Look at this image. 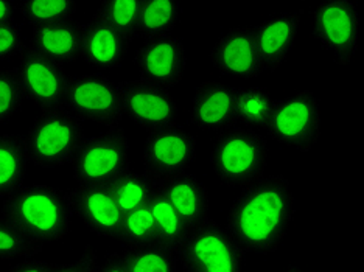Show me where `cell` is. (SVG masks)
Here are the masks:
<instances>
[{
	"label": "cell",
	"instance_id": "cell-1",
	"mask_svg": "<svg viewBox=\"0 0 364 272\" xmlns=\"http://www.w3.org/2000/svg\"><path fill=\"white\" fill-rule=\"evenodd\" d=\"M294 219V196L289 180L263 176L247 185L232 202L226 230L247 254H274Z\"/></svg>",
	"mask_w": 364,
	"mask_h": 272
},
{
	"label": "cell",
	"instance_id": "cell-2",
	"mask_svg": "<svg viewBox=\"0 0 364 272\" xmlns=\"http://www.w3.org/2000/svg\"><path fill=\"white\" fill-rule=\"evenodd\" d=\"M68 193L44 184H23L2 202V218L39 244L61 241L70 232Z\"/></svg>",
	"mask_w": 364,
	"mask_h": 272
},
{
	"label": "cell",
	"instance_id": "cell-3",
	"mask_svg": "<svg viewBox=\"0 0 364 272\" xmlns=\"http://www.w3.org/2000/svg\"><path fill=\"white\" fill-rule=\"evenodd\" d=\"M268 140L245 126H230L217 134L210 163L223 185L246 188L264 176L268 167Z\"/></svg>",
	"mask_w": 364,
	"mask_h": 272
},
{
	"label": "cell",
	"instance_id": "cell-4",
	"mask_svg": "<svg viewBox=\"0 0 364 272\" xmlns=\"http://www.w3.org/2000/svg\"><path fill=\"white\" fill-rule=\"evenodd\" d=\"M23 138L30 163L60 168L73 161L86 137L82 121L68 109L58 108L41 112Z\"/></svg>",
	"mask_w": 364,
	"mask_h": 272
},
{
	"label": "cell",
	"instance_id": "cell-5",
	"mask_svg": "<svg viewBox=\"0 0 364 272\" xmlns=\"http://www.w3.org/2000/svg\"><path fill=\"white\" fill-rule=\"evenodd\" d=\"M186 272H245L246 252L218 221L208 218L188 230L178 252Z\"/></svg>",
	"mask_w": 364,
	"mask_h": 272
},
{
	"label": "cell",
	"instance_id": "cell-6",
	"mask_svg": "<svg viewBox=\"0 0 364 272\" xmlns=\"http://www.w3.org/2000/svg\"><path fill=\"white\" fill-rule=\"evenodd\" d=\"M78 185H111L129 171V142L120 126L85 138L70 162Z\"/></svg>",
	"mask_w": 364,
	"mask_h": 272
},
{
	"label": "cell",
	"instance_id": "cell-7",
	"mask_svg": "<svg viewBox=\"0 0 364 272\" xmlns=\"http://www.w3.org/2000/svg\"><path fill=\"white\" fill-rule=\"evenodd\" d=\"M264 131L277 143L309 153L321 136V111L316 95L311 90H301L279 98L272 106Z\"/></svg>",
	"mask_w": 364,
	"mask_h": 272
},
{
	"label": "cell",
	"instance_id": "cell-8",
	"mask_svg": "<svg viewBox=\"0 0 364 272\" xmlns=\"http://www.w3.org/2000/svg\"><path fill=\"white\" fill-rule=\"evenodd\" d=\"M63 108L81 121H94L107 129L119 128L123 119L119 85L100 73L70 78Z\"/></svg>",
	"mask_w": 364,
	"mask_h": 272
},
{
	"label": "cell",
	"instance_id": "cell-9",
	"mask_svg": "<svg viewBox=\"0 0 364 272\" xmlns=\"http://www.w3.org/2000/svg\"><path fill=\"white\" fill-rule=\"evenodd\" d=\"M360 18L352 0H332L321 4L313 14L311 36L333 55L339 65H347L358 47Z\"/></svg>",
	"mask_w": 364,
	"mask_h": 272
},
{
	"label": "cell",
	"instance_id": "cell-10",
	"mask_svg": "<svg viewBox=\"0 0 364 272\" xmlns=\"http://www.w3.org/2000/svg\"><path fill=\"white\" fill-rule=\"evenodd\" d=\"M123 114L148 133L176 125L178 103L168 89L145 80L117 82Z\"/></svg>",
	"mask_w": 364,
	"mask_h": 272
},
{
	"label": "cell",
	"instance_id": "cell-11",
	"mask_svg": "<svg viewBox=\"0 0 364 272\" xmlns=\"http://www.w3.org/2000/svg\"><path fill=\"white\" fill-rule=\"evenodd\" d=\"M18 58L19 62L16 69L26 100L38 106L41 111L63 108L70 80L64 65L48 60L30 44L23 45Z\"/></svg>",
	"mask_w": 364,
	"mask_h": 272
},
{
	"label": "cell",
	"instance_id": "cell-12",
	"mask_svg": "<svg viewBox=\"0 0 364 272\" xmlns=\"http://www.w3.org/2000/svg\"><path fill=\"white\" fill-rule=\"evenodd\" d=\"M196 156V138L178 125L148 133L144 145L145 175L165 180L186 173Z\"/></svg>",
	"mask_w": 364,
	"mask_h": 272
},
{
	"label": "cell",
	"instance_id": "cell-13",
	"mask_svg": "<svg viewBox=\"0 0 364 272\" xmlns=\"http://www.w3.org/2000/svg\"><path fill=\"white\" fill-rule=\"evenodd\" d=\"M140 80L165 89L176 87L187 69L186 47L178 36H162L145 40L134 56Z\"/></svg>",
	"mask_w": 364,
	"mask_h": 272
},
{
	"label": "cell",
	"instance_id": "cell-14",
	"mask_svg": "<svg viewBox=\"0 0 364 272\" xmlns=\"http://www.w3.org/2000/svg\"><path fill=\"white\" fill-rule=\"evenodd\" d=\"M210 62L221 75L254 80L263 73L252 27H237L220 36L210 48Z\"/></svg>",
	"mask_w": 364,
	"mask_h": 272
},
{
	"label": "cell",
	"instance_id": "cell-15",
	"mask_svg": "<svg viewBox=\"0 0 364 272\" xmlns=\"http://www.w3.org/2000/svg\"><path fill=\"white\" fill-rule=\"evenodd\" d=\"M73 215L85 226L103 238H117L123 213L109 185H78L68 193Z\"/></svg>",
	"mask_w": 364,
	"mask_h": 272
},
{
	"label": "cell",
	"instance_id": "cell-16",
	"mask_svg": "<svg viewBox=\"0 0 364 272\" xmlns=\"http://www.w3.org/2000/svg\"><path fill=\"white\" fill-rule=\"evenodd\" d=\"M237 89L218 81H204L192 102V125L201 131L221 133L237 123Z\"/></svg>",
	"mask_w": 364,
	"mask_h": 272
},
{
	"label": "cell",
	"instance_id": "cell-17",
	"mask_svg": "<svg viewBox=\"0 0 364 272\" xmlns=\"http://www.w3.org/2000/svg\"><path fill=\"white\" fill-rule=\"evenodd\" d=\"M301 22L302 11L276 16L252 27L263 72H276L285 62L301 30Z\"/></svg>",
	"mask_w": 364,
	"mask_h": 272
},
{
	"label": "cell",
	"instance_id": "cell-18",
	"mask_svg": "<svg viewBox=\"0 0 364 272\" xmlns=\"http://www.w3.org/2000/svg\"><path fill=\"white\" fill-rule=\"evenodd\" d=\"M131 43L103 19L92 16L85 23L81 40V58L98 70L117 69L125 61Z\"/></svg>",
	"mask_w": 364,
	"mask_h": 272
},
{
	"label": "cell",
	"instance_id": "cell-19",
	"mask_svg": "<svg viewBox=\"0 0 364 272\" xmlns=\"http://www.w3.org/2000/svg\"><path fill=\"white\" fill-rule=\"evenodd\" d=\"M159 184L188 230L200 226L203 221L209 218L208 187L192 173H181V175L159 180Z\"/></svg>",
	"mask_w": 364,
	"mask_h": 272
},
{
	"label": "cell",
	"instance_id": "cell-20",
	"mask_svg": "<svg viewBox=\"0 0 364 272\" xmlns=\"http://www.w3.org/2000/svg\"><path fill=\"white\" fill-rule=\"evenodd\" d=\"M82 30L85 23L75 19L33 27L30 45L58 64H72L81 55Z\"/></svg>",
	"mask_w": 364,
	"mask_h": 272
},
{
	"label": "cell",
	"instance_id": "cell-21",
	"mask_svg": "<svg viewBox=\"0 0 364 272\" xmlns=\"http://www.w3.org/2000/svg\"><path fill=\"white\" fill-rule=\"evenodd\" d=\"M153 180V192L148 201L151 217L156 229V243L165 249L175 252L178 255L182 243L188 234V229L182 222L175 207L170 204L168 197L165 196L159 180Z\"/></svg>",
	"mask_w": 364,
	"mask_h": 272
},
{
	"label": "cell",
	"instance_id": "cell-22",
	"mask_svg": "<svg viewBox=\"0 0 364 272\" xmlns=\"http://www.w3.org/2000/svg\"><path fill=\"white\" fill-rule=\"evenodd\" d=\"M30 158L23 134H0V200L26 183Z\"/></svg>",
	"mask_w": 364,
	"mask_h": 272
},
{
	"label": "cell",
	"instance_id": "cell-23",
	"mask_svg": "<svg viewBox=\"0 0 364 272\" xmlns=\"http://www.w3.org/2000/svg\"><path fill=\"white\" fill-rule=\"evenodd\" d=\"M179 18L181 4L176 0H140L137 36L144 40L168 36Z\"/></svg>",
	"mask_w": 364,
	"mask_h": 272
},
{
	"label": "cell",
	"instance_id": "cell-24",
	"mask_svg": "<svg viewBox=\"0 0 364 272\" xmlns=\"http://www.w3.org/2000/svg\"><path fill=\"white\" fill-rule=\"evenodd\" d=\"M274 106V98L269 90L255 86L237 89L235 100V117L242 126L250 129H264Z\"/></svg>",
	"mask_w": 364,
	"mask_h": 272
},
{
	"label": "cell",
	"instance_id": "cell-25",
	"mask_svg": "<svg viewBox=\"0 0 364 272\" xmlns=\"http://www.w3.org/2000/svg\"><path fill=\"white\" fill-rule=\"evenodd\" d=\"M122 213L136 210L150 201L153 192V180L145 173L127 171L109 185Z\"/></svg>",
	"mask_w": 364,
	"mask_h": 272
},
{
	"label": "cell",
	"instance_id": "cell-26",
	"mask_svg": "<svg viewBox=\"0 0 364 272\" xmlns=\"http://www.w3.org/2000/svg\"><path fill=\"white\" fill-rule=\"evenodd\" d=\"M129 272H178V255L153 243L122 252Z\"/></svg>",
	"mask_w": 364,
	"mask_h": 272
},
{
	"label": "cell",
	"instance_id": "cell-27",
	"mask_svg": "<svg viewBox=\"0 0 364 272\" xmlns=\"http://www.w3.org/2000/svg\"><path fill=\"white\" fill-rule=\"evenodd\" d=\"M18 8L31 28L70 21L78 10L77 4L70 0H27Z\"/></svg>",
	"mask_w": 364,
	"mask_h": 272
},
{
	"label": "cell",
	"instance_id": "cell-28",
	"mask_svg": "<svg viewBox=\"0 0 364 272\" xmlns=\"http://www.w3.org/2000/svg\"><path fill=\"white\" fill-rule=\"evenodd\" d=\"M117 238L127 249H137V247L156 243L154 221L148 204L132 212L123 213Z\"/></svg>",
	"mask_w": 364,
	"mask_h": 272
},
{
	"label": "cell",
	"instance_id": "cell-29",
	"mask_svg": "<svg viewBox=\"0 0 364 272\" xmlns=\"http://www.w3.org/2000/svg\"><path fill=\"white\" fill-rule=\"evenodd\" d=\"M139 11L140 0H112V2H103L97 8L94 16L109 23L132 43L137 36Z\"/></svg>",
	"mask_w": 364,
	"mask_h": 272
},
{
	"label": "cell",
	"instance_id": "cell-30",
	"mask_svg": "<svg viewBox=\"0 0 364 272\" xmlns=\"http://www.w3.org/2000/svg\"><path fill=\"white\" fill-rule=\"evenodd\" d=\"M43 244L31 241L10 222L0 218V261L33 259L43 252Z\"/></svg>",
	"mask_w": 364,
	"mask_h": 272
},
{
	"label": "cell",
	"instance_id": "cell-31",
	"mask_svg": "<svg viewBox=\"0 0 364 272\" xmlns=\"http://www.w3.org/2000/svg\"><path fill=\"white\" fill-rule=\"evenodd\" d=\"M26 103V95L16 67L0 69V123L14 117Z\"/></svg>",
	"mask_w": 364,
	"mask_h": 272
},
{
	"label": "cell",
	"instance_id": "cell-32",
	"mask_svg": "<svg viewBox=\"0 0 364 272\" xmlns=\"http://www.w3.org/2000/svg\"><path fill=\"white\" fill-rule=\"evenodd\" d=\"M22 28L18 22H8L0 26V61L19 56L23 48Z\"/></svg>",
	"mask_w": 364,
	"mask_h": 272
},
{
	"label": "cell",
	"instance_id": "cell-33",
	"mask_svg": "<svg viewBox=\"0 0 364 272\" xmlns=\"http://www.w3.org/2000/svg\"><path fill=\"white\" fill-rule=\"evenodd\" d=\"M95 266V252L92 247L86 246L85 252H82V255L77 261L64 263V265H58V263H55L52 272H94Z\"/></svg>",
	"mask_w": 364,
	"mask_h": 272
},
{
	"label": "cell",
	"instance_id": "cell-34",
	"mask_svg": "<svg viewBox=\"0 0 364 272\" xmlns=\"http://www.w3.org/2000/svg\"><path fill=\"white\" fill-rule=\"evenodd\" d=\"M55 263L38 260V259H26L19 263H16L8 272H52Z\"/></svg>",
	"mask_w": 364,
	"mask_h": 272
},
{
	"label": "cell",
	"instance_id": "cell-35",
	"mask_svg": "<svg viewBox=\"0 0 364 272\" xmlns=\"http://www.w3.org/2000/svg\"><path fill=\"white\" fill-rule=\"evenodd\" d=\"M94 272H129L120 252L109 254L103 260L102 265H97Z\"/></svg>",
	"mask_w": 364,
	"mask_h": 272
},
{
	"label": "cell",
	"instance_id": "cell-36",
	"mask_svg": "<svg viewBox=\"0 0 364 272\" xmlns=\"http://www.w3.org/2000/svg\"><path fill=\"white\" fill-rule=\"evenodd\" d=\"M16 11H18V6L14 4L6 2V0H0V26L13 22Z\"/></svg>",
	"mask_w": 364,
	"mask_h": 272
},
{
	"label": "cell",
	"instance_id": "cell-37",
	"mask_svg": "<svg viewBox=\"0 0 364 272\" xmlns=\"http://www.w3.org/2000/svg\"><path fill=\"white\" fill-rule=\"evenodd\" d=\"M282 272H304L301 268H297V266H288L287 269H284Z\"/></svg>",
	"mask_w": 364,
	"mask_h": 272
}]
</instances>
